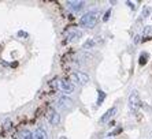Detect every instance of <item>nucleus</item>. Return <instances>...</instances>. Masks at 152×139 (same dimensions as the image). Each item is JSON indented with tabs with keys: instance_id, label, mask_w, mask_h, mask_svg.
Masks as SVG:
<instances>
[{
	"instance_id": "obj_1",
	"label": "nucleus",
	"mask_w": 152,
	"mask_h": 139,
	"mask_svg": "<svg viewBox=\"0 0 152 139\" xmlns=\"http://www.w3.org/2000/svg\"><path fill=\"white\" fill-rule=\"evenodd\" d=\"M99 15H100L99 11H89V12H86L81 18V26L82 28H88V29L93 28L97 23V21H99Z\"/></svg>"
},
{
	"instance_id": "obj_2",
	"label": "nucleus",
	"mask_w": 152,
	"mask_h": 139,
	"mask_svg": "<svg viewBox=\"0 0 152 139\" xmlns=\"http://www.w3.org/2000/svg\"><path fill=\"white\" fill-rule=\"evenodd\" d=\"M58 87L62 91H64V93H73L74 91V85L71 83L70 80H66V79L58 80Z\"/></svg>"
},
{
	"instance_id": "obj_3",
	"label": "nucleus",
	"mask_w": 152,
	"mask_h": 139,
	"mask_svg": "<svg viewBox=\"0 0 152 139\" xmlns=\"http://www.w3.org/2000/svg\"><path fill=\"white\" fill-rule=\"evenodd\" d=\"M71 79H74V82H77V83H81V85H85L89 82V77L86 75V74L81 72V71H77V72H74L73 75H71Z\"/></svg>"
},
{
	"instance_id": "obj_4",
	"label": "nucleus",
	"mask_w": 152,
	"mask_h": 139,
	"mask_svg": "<svg viewBox=\"0 0 152 139\" xmlns=\"http://www.w3.org/2000/svg\"><path fill=\"white\" fill-rule=\"evenodd\" d=\"M129 105H130V109L136 111L140 105V98H138V93L137 91H132L130 96H129Z\"/></svg>"
},
{
	"instance_id": "obj_5",
	"label": "nucleus",
	"mask_w": 152,
	"mask_h": 139,
	"mask_svg": "<svg viewBox=\"0 0 152 139\" xmlns=\"http://www.w3.org/2000/svg\"><path fill=\"white\" fill-rule=\"evenodd\" d=\"M73 104H74V102L69 97H60L59 101H58V105H59V108H62V109H71L73 108Z\"/></svg>"
},
{
	"instance_id": "obj_6",
	"label": "nucleus",
	"mask_w": 152,
	"mask_h": 139,
	"mask_svg": "<svg viewBox=\"0 0 152 139\" xmlns=\"http://www.w3.org/2000/svg\"><path fill=\"white\" fill-rule=\"evenodd\" d=\"M115 113H117V108H115V106H113V108H110V109H108V111L106 112V113H104V115L102 116V119H100V123H102V124H104V123H107V122H108V120H110L111 117H113L114 115H115Z\"/></svg>"
},
{
	"instance_id": "obj_7",
	"label": "nucleus",
	"mask_w": 152,
	"mask_h": 139,
	"mask_svg": "<svg viewBox=\"0 0 152 139\" xmlns=\"http://www.w3.org/2000/svg\"><path fill=\"white\" fill-rule=\"evenodd\" d=\"M50 123H51V125H53V127L60 123V115L56 111H53V109L50 111Z\"/></svg>"
},
{
	"instance_id": "obj_8",
	"label": "nucleus",
	"mask_w": 152,
	"mask_h": 139,
	"mask_svg": "<svg viewBox=\"0 0 152 139\" xmlns=\"http://www.w3.org/2000/svg\"><path fill=\"white\" fill-rule=\"evenodd\" d=\"M33 138H34V139H48V135H47L45 130L37 128L34 131V135H33Z\"/></svg>"
},
{
	"instance_id": "obj_9",
	"label": "nucleus",
	"mask_w": 152,
	"mask_h": 139,
	"mask_svg": "<svg viewBox=\"0 0 152 139\" xmlns=\"http://www.w3.org/2000/svg\"><path fill=\"white\" fill-rule=\"evenodd\" d=\"M67 4H69V7H70L73 11H78V10H81L82 8L84 1H67Z\"/></svg>"
},
{
	"instance_id": "obj_10",
	"label": "nucleus",
	"mask_w": 152,
	"mask_h": 139,
	"mask_svg": "<svg viewBox=\"0 0 152 139\" xmlns=\"http://www.w3.org/2000/svg\"><path fill=\"white\" fill-rule=\"evenodd\" d=\"M19 139H34L33 138V134L29 130H25V131L21 132V135H19Z\"/></svg>"
},
{
	"instance_id": "obj_11",
	"label": "nucleus",
	"mask_w": 152,
	"mask_h": 139,
	"mask_svg": "<svg viewBox=\"0 0 152 139\" xmlns=\"http://www.w3.org/2000/svg\"><path fill=\"white\" fill-rule=\"evenodd\" d=\"M95 38H88L86 40V41L84 42V46H82V48L84 49H91V48H93V46H95Z\"/></svg>"
},
{
	"instance_id": "obj_12",
	"label": "nucleus",
	"mask_w": 152,
	"mask_h": 139,
	"mask_svg": "<svg viewBox=\"0 0 152 139\" xmlns=\"http://www.w3.org/2000/svg\"><path fill=\"white\" fill-rule=\"evenodd\" d=\"M97 93H99V98H97V106H99V105H102V102L104 101V98H106V93L102 91V90H99Z\"/></svg>"
},
{
	"instance_id": "obj_13",
	"label": "nucleus",
	"mask_w": 152,
	"mask_h": 139,
	"mask_svg": "<svg viewBox=\"0 0 152 139\" xmlns=\"http://www.w3.org/2000/svg\"><path fill=\"white\" fill-rule=\"evenodd\" d=\"M147 62H148V53H141V56H140V64L144 66V64H147Z\"/></svg>"
},
{
	"instance_id": "obj_14",
	"label": "nucleus",
	"mask_w": 152,
	"mask_h": 139,
	"mask_svg": "<svg viewBox=\"0 0 152 139\" xmlns=\"http://www.w3.org/2000/svg\"><path fill=\"white\" fill-rule=\"evenodd\" d=\"M149 12H151V7H149V6H145L144 10H142V17L147 18L149 15Z\"/></svg>"
},
{
	"instance_id": "obj_15",
	"label": "nucleus",
	"mask_w": 152,
	"mask_h": 139,
	"mask_svg": "<svg viewBox=\"0 0 152 139\" xmlns=\"http://www.w3.org/2000/svg\"><path fill=\"white\" fill-rule=\"evenodd\" d=\"M110 15H111V10H108V11L106 12V14H104V17H103V21L107 22L108 19H110Z\"/></svg>"
},
{
	"instance_id": "obj_16",
	"label": "nucleus",
	"mask_w": 152,
	"mask_h": 139,
	"mask_svg": "<svg viewBox=\"0 0 152 139\" xmlns=\"http://www.w3.org/2000/svg\"><path fill=\"white\" fill-rule=\"evenodd\" d=\"M18 37H23V38H26L28 37V33H25V31H18Z\"/></svg>"
},
{
	"instance_id": "obj_17",
	"label": "nucleus",
	"mask_w": 152,
	"mask_h": 139,
	"mask_svg": "<svg viewBox=\"0 0 152 139\" xmlns=\"http://www.w3.org/2000/svg\"><path fill=\"white\" fill-rule=\"evenodd\" d=\"M148 34H152V29L149 26H147L145 28V35H148Z\"/></svg>"
},
{
	"instance_id": "obj_18",
	"label": "nucleus",
	"mask_w": 152,
	"mask_h": 139,
	"mask_svg": "<svg viewBox=\"0 0 152 139\" xmlns=\"http://www.w3.org/2000/svg\"><path fill=\"white\" fill-rule=\"evenodd\" d=\"M126 4H127V6H129V7L132 8V10H134V4L132 3V1H126Z\"/></svg>"
},
{
	"instance_id": "obj_19",
	"label": "nucleus",
	"mask_w": 152,
	"mask_h": 139,
	"mask_svg": "<svg viewBox=\"0 0 152 139\" xmlns=\"http://www.w3.org/2000/svg\"><path fill=\"white\" fill-rule=\"evenodd\" d=\"M121 131H122V128H118V130H115V131L111 132L110 135H115V134H118V132H121Z\"/></svg>"
},
{
	"instance_id": "obj_20",
	"label": "nucleus",
	"mask_w": 152,
	"mask_h": 139,
	"mask_svg": "<svg viewBox=\"0 0 152 139\" xmlns=\"http://www.w3.org/2000/svg\"><path fill=\"white\" fill-rule=\"evenodd\" d=\"M59 139H67V136H60Z\"/></svg>"
},
{
	"instance_id": "obj_21",
	"label": "nucleus",
	"mask_w": 152,
	"mask_h": 139,
	"mask_svg": "<svg viewBox=\"0 0 152 139\" xmlns=\"http://www.w3.org/2000/svg\"><path fill=\"white\" fill-rule=\"evenodd\" d=\"M149 136H151V139H152V132H151V134H149Z\"/></svg>"
}]
</instances>
